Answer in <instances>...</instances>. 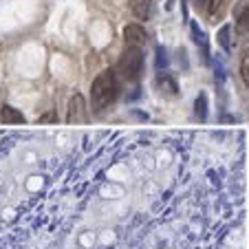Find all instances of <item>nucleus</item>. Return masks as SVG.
<instances>
[{
	"mask_svg": "<svg viewBox=\"0 0 249 249\" xmlns=\"http://www.w3.org/2000/svg\"><path fill=\"white\" fill-rule=\"evenodd\" d=\"M117 93H119L117 73L110 69L102 71V73L93 80V86H90V106H93L97 113L104 108H108L110 104L115 102Z\"/></svg>",
	"mask_w": 249,
	"mask_h": 249,
	"instance_id": "f257e3e1",
	"label": "nucleus"
},
{
	"mask_svg": "<svg viewBox=\"0 0 249 249\" xmlns=\"http://www.w3.org/2000/svg\"><path fill=\"white\" fill-rule=\"evenodd\" d=\"M117 71L126 82H139L141 73H143V51H141V47H124Z\"/></svg>",
	"mask_w": 249,
	"mask_h": 249,
	"instance_id": "f03ea898",
	"label": "nucleus"
},
{
	"mask_svg": "<svg viewBox=\"0 0 249 249\" xmlns=\"http://www.w3.org/2000/svg\"><path fill=\"white\" fill-rule=\"evenodd\" d=\"M89 119V106H86L84 95L75 93L69 99V113H66V122L69 124H86Z\"/></svg>",
	"mask_w": 249,
	"mask_h": 249,
	"instance_id": "7ed1b4c3",
	"label": "nucleus"
},
{
	"mask_svg": "<svg viewBox=\"0 0 249 249\" xmlns=\"http://www.w3.org/2000/svg\"><path fill=\"white\" fill-rule=\"evenodd\" d=\"M146 44V29L141 24H126L124 27V47H141Z\"/></svg>",
	"mask_w": 249,
	"mask_h": 249,
	"instance_id": "20e7f679",
	"label": "nucleus"
},
{
	"mask_svg": "<svg viewBox=\"0 0 249 249\" xmlns=\"http://www.w3.org/2000/svg\"><path fill=\"white\" fill-rule=\"evenodd\" d=\"M0 122L2 124H11V126H16V124H24V115L20 113V110H16L14 106H2L0 108Z\"/></svg>",
	"mask_w": 249,
	"mask_h": 249,
	"instance_id": "39448f33",
	"label": "nucleus"
},
{
	"mask_svg": "<svg viewBox=\"0 0 249 249\" xmlns=\"http://www.w3.org/2000/svg\"><path fill=\"white\" fill-rule=\"evenodd\" d=\"M130 11L139 20H148L152 11V0H130Z\"/></svg>",
	"mask_w": 249,
	"mask_h": 249,
	"instance_id": "423d86ee",
	"label": "nucleus"
},
{
	"mask_svg": "<svg viewBox=\"0 0 249 249\" xmlns=\"http://www.w3.org/2000/svg\"><path fill=\"white\" fill-rule=\"evenodd\" d=\"M159 90L165 95H170V97H174V95H179V89H177V82L172 80L170 75H161L159 77Z\"/></svg>",
	"mask_w": 249,
	"mask_h": 249,
	"instance_id": "0eeeda50",
	"label": "nucleus"
},
{
	"mask_svg": "<svg viewBox=\"0 0 249 249\" xmlns=\"http://www.w3.org/2000/svg\"><path fill=\"white\" fill-rule=\"evenodd\" d=\"M194 113H196V117L201 119V122L207 119V97H205V93H201L196 97V102H194Z\"/></svg>",
	"mask_w": 249,
	"mask_h": 249,
	"instance_id": "6e6552de",
	"label": "nucleus"
},
{
	"mask_svg": "<svg viewBox=\"0 0 249 249\" xmlns=\"http://www.w3.org/2000/svg\"><path fill=\"white\" fill-rule=\"evenodd\" d=\"M230 33H231V27H230V24H225V27H221V31H218V44H221V47H223V51H231Z\"/></svg>",
	"mask_w": 249,
	"mask_h": 249,
	"instance_id": "1a4fd4ad",
	"label": "nucleus"
},
{
	"mask_svg": "<svg viewBox=\"0 0 249 249\" xmlns=\"http://www.w3.org/2000/svg\"><path fill=\"white\" fill-rule=\"evenodd\" d=\"M240 77H243L245 86L249 89V51H245L243 57H240Z\"/></svg>",
	"mask_w": 249,
	"mask_h": 249,
	"instance_id": "9d476101",
	"label": "nucleus"
},
{
	"mask_svg": "<svg viewBox=\"0 0 249 249\" xmlns=\"http://www.w3.org/2000/svg\"><path fill=\"white\" fill-rule=\"evenodd\" d=\"M192 38H194V42L201 44L203 51H205V55H207V38H205V33L198 29V24H192Z\"/></svg>",
	"mask_w": 249,
	"mask_h": 249,
	"instance_id": "9b49d317",
	"label": "nucleus"
},
{
	"mask_svg": "<svg viewBox=\"0 0 249 249\" xmlns=\"http://www.w3.org/2000/svg\"><path fill=\"white\" fill-rule=\"evenodd\" d=\"M238 24H240V29H249V5H245L238 11Z\"/></svg>",
	"mask_w": 249,
	"mask_h": 249,
	"instance_id": "f8f14e48",
	"label": "nucleus"
},
{
	"mask_svg": "<svg viewBox=\"0 0 249 249\" xmlns=\"http://www.w3.org/2000/svg\"><path fill=\"white\" fill-rule=\"evenodd\" d=\"M221 5H223V0H207V14L216 16L221 11Z\"/></svg>",
	"mask_w": 249,
	"mask_h": 249,
	"instance_id": "ddd939ff",
	"label": "nucleus"
},
{
	"mask_svg": "<svg viewBox=\"0 0 249 249\" xmlns=\"http://www.w3.org/2000/svg\"><path fill=\"white\" fill-rule=\"evenodd\" d=\"M55 122H57V115H55V110H51V113L42 115V117L38 119V124H55Z\"/></svg>",
	"mask_w": 249,
	"mask_h": 249,
	"instance_id": "4468645a",
	"label": "nucleus"
},
{
	"mask_svg": "<svg viewBox=\"0 0 249 249\" xmlns=\"http://www.w3.org/2000/svg\"><path fill=\"white\" fill-rule=\"evenodd\" d=\"M172 2H174V0H168V7H172Z\"/></svg>",
	"mask_w": 249,
	"mask_h": 249,
	"instance_id": "2eb2a0df",
	"label": "nucleus"
},
{
	"mask_svg": "<svg viewBox=\"0 0 249 249\" xmlns=\"http://www.w3.org/2000/svg\"><path fill=\"white\" fill-rule=\"evenodd\" d=\"M198 2H201V0H198Z\"/></svg>",
	"mask_w": 249,
	"mask_h": 249,
	"instance_id": "dca6fc26",
	"label": "nucleus"
}]
</instances>
